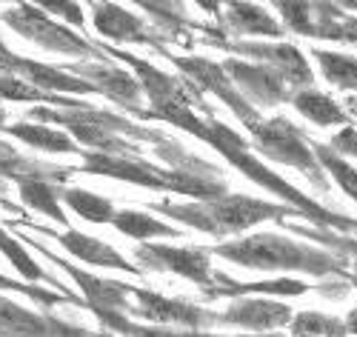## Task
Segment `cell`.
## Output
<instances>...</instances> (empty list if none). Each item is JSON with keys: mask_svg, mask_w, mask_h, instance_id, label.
<instances>
[{"mask_svg": "<svg viewBox=\"0 0 357 337\" xmlns=\"http://www.w3.org/2000/svg\"><path fill=\"white\" fill-rule=\"evenodd\" d=\"M215 255L246 266V269H263V271H303L312 278H349V263L340 260L332 252H323L314 246H303L280 234H252L234 243H220L215 246Z\"/></svg>", "mask_w": 357, "mask_h": 337, "instance_id": "1", "label": "cell"}, {"mask_svg": "<svg viewBox=\"0 0 357 337\" xmlns=\"http://www.w3.org/2000/svg\"><path fill=\"white\" fill-rule=\"evenodd\" d=\"M152 211L169 214V218L181 220L197 232L206 234H237L246 232L255 223L263 220H286L291 214H301L291 206H280V203H266V200H255L246 195H223L218 200H197V203H172V200H160L149 206Z\"/></svg>", "mask_w": 357, "mask_h": 337, "instance_id": "2", "label": "cell"}, {"mask_svg": "<svg viewBox=\"0 0 357 337\" xmlns=\"http://www.w3.org/2000/svg\"><path fill=\"white\" fill-rule=\"evenodd\" d=\"M249 132H252V137L257 143V151L263 158L303 172L306 180L320 195H329L332 183H329V177H326L323 166L317 163L314 149H312V143H309V137L301 126H294L286 117H272V120H260V123L252 126Z\"/></svg>", "mask_w": 357, "mask_h": 337, "instance_id": "3", "label": "cell"}, {"mask_svg": "<svg viewBox=\"0 0 357 337\" xmlns=\"http://www.w3.org/2000/svg\"><path fill=\"white\" fill-rule=\"evenodd\" d=\"M278 9L297 35L357 46V17L346 15L340 3H278Z\"/></svg>", "mask_w": 357, "mask_h": 337, "instance_id": "4", "label": "cell"}, {"mask_svg": "<svg viewBox=\"0 0 357 337\" xmlns=\"http://www.w3.org/2000/svg\"><path fill=\"white\" fill-rule=\"evenodd\" d=\"M3 20L17 29V32L29 40H35L38 46L57 52V54H72V57H92V60H106L103 49H98L95 43L83 40L80 35H72L66 26H57L54 20H49L40 9L35 6H20L15 12H6Z\"/></svg>", "mask_w": 357, "mask_h": 337, "instance_id": "5", "label": "cell"}, {"mask_svg": "<svg viewBox=\"0 0 357 337\" xmlns=\"http://www.w3.org/2000/svg\"><path fill=\"white\" fill-rule=\"evenodd\" d=\"M135 257L143 263V269L181 274V278L195 280L203 289L215 286V271L206 249H174V246H160V243H143V246L135 249Z\"/></svg>", "mask_w": 357, "mask_h": 337, "instance_id": "6", "label": "cell"}, {"mask_svg": "<svg viewBox=\"0 0 357 337\" xmlns=\"http://www.w3.org/2000/svg\"><path fill=\"white\" fill-rule=\"evenodd\" d=\"M223 72L229 75L231 86L241 91V95L252 103V106H278L283 100H291V86L280 77V72H275L266 63H243V60H226L220 63Z\"/></svg>", "mask_w": 357, "mask_h": 337, "instance_id": "7", "label": "cell"}, {"mask_svg": "<svg viewBox=\"0 0 357 337\" xmlns=\"http://www.w3.org/2000/svg\"><path fill=\"white\" fill-rule=\"evenodd\" d=\"M132 297L137 300V306L132 309V315L146 317L152 323H166V326H183L189 331H203V329H212L220 326L218 315L209 309H197V306L186 303V300H172L155 292H146V289H132Z\"/></svg>", "mask_w": 357, "mask_h": 337, "instance_id": "8", "label": "cell"}, {"mask_svg": "<svg viewBox=\"0 0 357 337\" xmlns=\"http://www.w3.org/2000/svg\"><path fill=\"white\" fill-rule=\"evenodd\" d=\"M72 75L86 80L95 91H103L106 98L121 103L126 112L146 120L149 109H140V83L129 72L106 63V60H83V63H72Z\"/></svg>", "mask_w": 357, "mask_h": 337, "instance_id": "9", "label": "cell"}, {"mask_svg": "<svg viewBox=\"0 0 357 337\" xmlns=\"http://www.w3.org/2000/svg\"><path fill=\"white\" fill-rule=\"evenodd\" d=\"M172 63L177 66V69H183L192 80H197L203 89H209V91H215V95L243 120L246 123V129H252V126H257L260 123V117H257V109L237 91L234 86H231V80H229V75L223 72V66L220 63H212V60H206V57H169Z\"/></svg>", "mask_w": 357, "mask_h": 337, "instance_id": "10", "label": "cell"}, {"mask_svg": "<svg viewBox=\"0 0 357 337\" xmlns=\"http://www.w3.org/2000/svg\"><path fill=\"white\" fill-rule=\"evenodd\" d=\"M226 49L234 54H249V57L263 60L266 66L280 72V77L289 86H294L297 91L314 89V72L309 66V60L291 43H243V40H237V43H226Z\"/></svg>", "mask_w": 357, "mask_h": 337, "instance_id": "11", "label": "cell"}, {"mask_svg": "<svg viewBox=\"0 0 357 337\" xmlns=\"http://www.w3.org/2000/svg\"><path fill=\"white\" fill-rule=\"evenodd\" d=\"M32 243H35V249H40L52 263L61 266V269L69 274V278L77 280V286H80L83 294H86V303L92 306V312H95V315H100V312L132 315V306H129L132 286H126V283H114V280H100V278H95V274H86V271H80L77 266H72V263H66V260H61V257H54L46 246H40L38 240H32Z\"/></svg>", "mask_w": 357, "mask_h": 337, "instance_id": "12", "label": "cell"}, {"mask_svg": "<svg viewBox=\"0 0 357 337\" xmlns=\"http://www.w3.org/2000/svg\"><path fill=\"white\" fill-rule=\"evenodd\" d=\"M0 337H112V334H95L80 326H69L54 317L29 315L20 306L0 300Z\"/></svg>", "mask_w": 357, "mask_h": 337, "instance_id": "13", "label": "cell"}, {"mask_svg": "<svg viewBox=\"0 0 357 337\" xmlns=\"http://www.w3.org/2000/svg\"><path fill=\"white\" fill-rule=\"evenodd\" d=\"M220 326H237L249 329L257 334H272V329L291 323V309L278 300H263V297H241L234 300L223 315H218Z\"/></svg>", "mask_w": 357, "mask_h": 337, "instance_id": "14", "label": "cell"}, {"mask_svg": "<svg viewBox=\"0 0 357 337\" xmlns=\"http://www.w3.org/2000/svg\"><path fill=\"white\" fill-rule=\"evenodd\" d=\"M95 29L103 38H112L117 43H143V46H155L163 52L160 35H152L146 29V23L126 12L123 6L114 3H95Z\"/></svg>", "mask_w": 357, "mask_h": 337, "instance_id": "15", "label": "cell"}, {"mask_svg": "<svg viewBox=\"0 0 357 337\" xmlns=\"http://www.w3.org/2000/svg\"><path fill=\"white\" fill-rule=\"evenodd\" d=\"M35 229H38V232H46V234H54V232L43 229V226H35ZM54 237L61 240V246H63L66 252H72L75 257L92 263V266H109V269H123V271L140 274L137 266L126 263V257H123L121 252H114L109 243H103V240H98V237L80 234V232H75V229H69V232H63V234H54Z\"/></svg>", "mask_w": 357, "mask_h": 337, "instance_id": "16", "label": "cell"}, {"mask_svg": "<svg viewBox=\"0 0 357 337\" xmlns=\"http://www.w3.org/2000/svg\"><path fill=\"white\" fill-rule=\"evenodd\" d=\"M309 286L303 280H263V283H234L226 274H215V286L203 289L206 300H215V297H246V294H286V297H297V294H306Z\"/></svg>", "mask_w": 357, "mask_h": 337, "instance_id": "17", "label": "cell"}, {"mask_svg": "<svg viewBox=\"0 0 357 337\" xmlns=\"http://www.w3.org/2000/svg\"><path fill=\"white\" fill-rule=\"evenodd\" d=\"M291 106L317 126H349V114L340 103L317 89H301L291 95Z\"/></svg>", "mask_w": 357, "mask_h": 337, "instance_id": "18", "label": "cell"}, {"mask_svg": "<svg viewBox=\"0 0 357 337\" xmlns=\"http://www.w3.org/2000/svg\"><path fill=\"white\" fill-rule=\"evenodd\" d=\"M226 26L231 32H241V35L283 38V26L263 6H252V3H229L226 6Z\"/></svg>", "mask_w": 357, "mask_h": 337, "instance_id": "19", "label": "cell"}, {"mask_svg": "<svg viewBox=\"0 0 357 337\" xmlns=\"http://www.w3.org/2000/svg\"><path fill=\"white\" fill-rule=\"evenodd\" d=\"M112 226H114L117 232L135 237V240H149V237H181V232H177L174 226H166V223H160L158 218H149L146 211H132V209L117 211L114 220H112Z\"/></svg>", "mask_w": 357, "mask_h": 337, "instance_id": "20", "label": "cell"}, {"mask_svg": "<svg viewBox=\"0 0 357 337\" xmlns=\"http://www.w3.org/2000/svg\"><path fill=\"white\" fill-rule=\"evenodd\" d=\"M312 57L317 60L323 77L332 86H337L343 91L357 89V57L337 54V52H323V49H312Z\"/></svg>", "mask_w": 357, "mask_h": 337, "instance_id": "21", "label": "cell"}, {"mask_svg": "<svg viewBox=\"0 0 357 337\" xmlns=\"http://www.w3.org/2000/svg\"><path fill=\"white\" fill-rule=\"evenodd\" d=\"M61 197L66 200V206L72 211H77L80 218L89 220V223H112L114 214H117L114 206H112V200H106L100 195H92V192H86V189H66Z\"/></svg>", "mask_w": 357, "mask_h": 337, "instance_id": "22", "label": "cell"}, {"mask_svg": "<svg viewBox=\"0 0 357 337\" xmlns=\"http://www.w3.org/2000/svg\"><path fill=\"white\" fill-rule=\"evenodd\" d=\"M289 232L301 234V237H309V240H320L326 246L332 249V255H337L340 260H354V269H357V234H337V232H329V229H309V226H301V223H291V220H280Z\"/></svg>", "mask_w": 357, "mask_h": 337, "instance_id": "23", "label": "cell"}, {"mask_svg": "<svg viewBox=\"0 0 357 337\" xmlns=\"http://www.w3.org/2000/svg\"><path fill=\"white\" fill-rule=\"evenodd\" d=\"M291 337H346L349 329L340 317H329L320 312H301L291 317Z\"/></svg>", "mask_w": 357, "mask_h": 337, "instance_id": "24", "label": "cell"}, {"mask_svg": "<svg viewBox=\"0 0 357 337\" xmlns=\"http://www.w3.org/2000/svg\"><path fill=\"white\" fill-rule=\"evenodd\" d=\"M312 149H314V158H317V163L329 172L335 180H337V186L357 203V169L354 166H349L337 151L332 149V146H323V143H312Z\"/></svg>", "mask_w": 357, "mask_h": 337, "instance_id": "25", "label": "cell"}, {"mask_svg": "<svg viewBox=\"0 0 357 337\" xmlns=\"http://www.w3.org/2000/svg\"><path fill=\"white\" fill-rule=\"evenodd\" d=\"M9 135L20 137L23 143L35 146V149H46V151H80L69 135L54 132L49 126H26V123H20V126H9Z\"/></svg>", "mask_w": 357, "mask_h": 337, "instance_id": "26", "label": "cell"}, {"mask_svg": "<svg viewBox=\"0 0 357 337\" xmlns=\"http://www.w3.org/2000/svg\"><path fill=\"white\" fill-rule=\"evenodd\" d=\"M20 195H23V200L29 206L43 211V214H49L52 220H57V223L69 220L63 214V209H61V203H57V189L52 186V183H46V180H26V183H20Z\"/></svg>", "mask_w": 357, "mask_h": 337, "instance_id": "27", "label": "cell"}, {"mask_svg": "<svg viewBox=\"0 0 357 337\" xmlns=\"http://www.w3.org/2000/svg\"><path fill=\"white\" fill-rule=\"evenodd\" d=\"M337 155H346V158H354L357 160V129L354 126H343L335 137H332V143H329Z\"/></svg>", "mask_w": 357, "mask_h": 337, "instance_id": "28", "label": "cell"}, {"mask_svg": "<svg viewBox=\"0 0 357 337\" xmlns=\"http://www.w3.org/2000/svg\"><path fill=\"white\" fill-rule=\"evenodd\" d=\"M46 9L54 12V15H61V17H66V20H72L75 26H83V12H80L77 3H46Z\"/></svg>", "mask_w": 357, "mask_h": 337, "instance_id": "29", "label": "cell"}, {"mask_svg": "<svg viewBox=\"0 0 357 337\" xmlns=\"http://www.w3.org/2000/svg\"><path fill=\"white\" fill-rule=\"evenodd\" d=\"M343 323H346L349 334H357V309H351V312H349V317H346Z\"/></svg>", "mask_w": 357, "mask_h": 337, "instance_id": "30", "label": "cell"}, {"mask_svg": "<svg viewBox=\"0 0 357 337\" xmlns=\"http://www.w3.org/2000/svg\"><path fill=\"white\" fill-rule=\"evenodd\" d=\"M346 114L357 117V98H354V95H351V98H346Z\"/></svg>", "mask_w": 357, "mask_h": 337, "instance_id": "31", "label": "cell"}, {"mask_svg": "<svg viewBox=\"0 0 357 337\" xmlns=\"http://www.w3.org/2000/svg\"><path fill=\"white\" fill-rule=\"evenodd\" d=\"M346 280H349V286H351V289H357V269H351V271H349V278H346Z\"/></svg>", "mask_w": 357, "mask_h": 337, "instance_id": "32", "label": "cell"}, {"mask_svg": "<svg viewBox=\"0 0 357 337\" xmlns=\"http://www.w3.org/2000/svg\"><path fill=\"white\" fill-rule=\"evenodd\" d=\"M3 117H6V114H3V109H0V123H3Z\"/></svg>", "mask_w": 357, "mask_h": 337, "instance_id": "33", "label": "cell"}]
</instances>
